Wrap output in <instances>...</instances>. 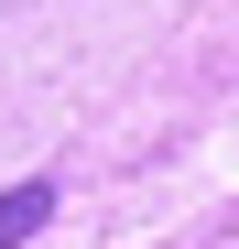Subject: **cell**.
Returning <instances> with one entry per match:
<instances>
[{"label":"cell","instance_id":"obj_1","mask_svg":"<svg viewBox=\"0 0 239 249\" xmlns=\"http://www.w3.org/2000/svg\"><path fill=\"white\" fill-rule=\"evenodd\" d=\"M44 217H55V184H44V174H22V184H0V249H22V238L44 228Z\"/></svg>","mask_w":239,"mask_h":249}]
</instances>
